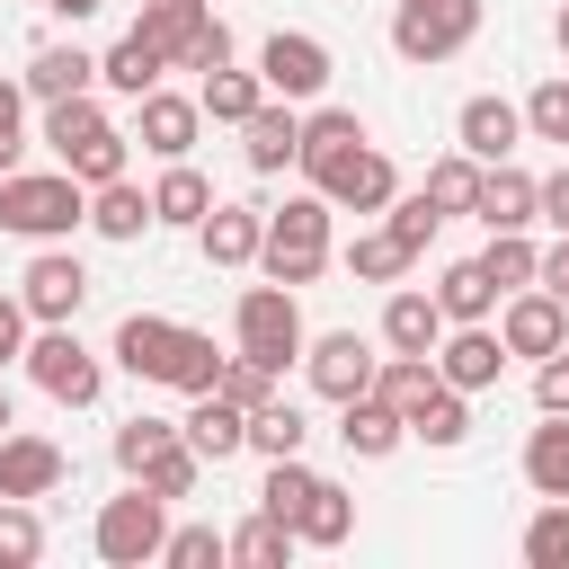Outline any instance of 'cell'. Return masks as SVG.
Wrapping results in <instances>:
<instances>
[{"mask_svg":"<svg viewBox=\"0 0 569 569\" xmlns=\"http://www.w3.org/2000/svg\"><path fill=\"white\" fill-rule=\"evenodd\" d=\"M89 222V187L71 169H9L0 178V231L18 240H62Z\"/></svg>","mask_w":569,"mask_h":569,"instance_id":"cell-1","label":"cell"},{"mask_svg":"<svg viewBox=\"0 0 569 569\" xmlns=\"http://www.w3.org/2000/svg\"><path fill=\"white\" fill-rule=\"evenodd\" d=\"M329 213H338V204H329L320 187L293 196L284 213H267V249H258V267H267L276 284H311V276L329 267V249H338V240H329Z\"/></svg>","mask_w":569,"mask_h":569,"instance_id":"cell-2","label":"cell"},{"mask_svg":"<svg viewBox=\"0 0 569 569\" xmlns=\"http://www.w3.org/2000/svg\"><path fill=\"white\" fill-rule=\"evenodd\" d=\"M27 373H36V391L44 400H62V409H89L98 391H107V356L98 347H80V329L71 320H44L36 338H27V356H18Z\"/></svg>","mask_w":569,"mask_h":569,"instance_id":"cell-3","label":"cell"},{"mask_svg":"<svg viewBox=\"0 0 569 569\" xmlns=\"http://www.w3.org/2000/svg\"><path fill=\"white\" fill-rule=\"evenodd\" d=\"M160 542H169V498L142 480H124V498H107L89 525V551L107 569H142V560H160Z\"/></svg>","mask_w":569,"mask_h":569,"instance_id":"cell-4","label":"cell"},{"mask_svg":"<svg viewBox=\"0 0 569 569\" xmlns=\"http://www.w3.org/2000/svg\"><path fill=\"white\" fill-rule=\"evenodd\" d=\"M231 338H240V356H258V365L284 373V365L311 347V338H302V302H293V284H276V276L249 284V293L231 302Z\"/></svg>","mask_w":569,"mask_h":569,"instance_id":"cell-5","label":"cell"},{"mask_svg":"<svg viewBox=\"0 0 569 569\" xmlns=\"http://www.w3.org/2000/svg\"><path fill=\"white\" fill-rule=\"evenodd\" d=\"M480 36V0H400L391 9V53L400 62H453Z\"/></svg>","mask_w":569,"mask_h":569,"instance_id":"cell-6","label":"cell"},{"mask_svg":"<svg viewBox=\"0 0 569 569\" xmlns=\"http://www.w3.org/2000/svg\"><path fill=\"white\" fill-rule=\"evenodd\" d=\"M329 71H338V62H329V44H320V36H302V27H276V36L258 44V80H267V98H293V107H302V98H320V89H329Z\"/></svg>","mask_w":569,"mask_h":569,"instance_id":"cell-7","label":"cell"},{"mask_svg":"<svg viewBox=\"0 0 569 569\" xmlns=\"http://www.w3.org/2000/svg\"><path fill=\"white\" fill-rule=\"evenodd\" d=\"M302 373H311V391H320V400H356V391H373L382 356H373V338L329 329V338H311V347H302Z\"/></svg>","mask_w":569,"mask_h":569,"instance_id":"cell-8","label":"cell"},{"mask_svg":"<svg viewBox=\"0 0 569 569\" xmlns=\"http://www.w3.org/2000/svg\"><path fill=\"white\" fill-rule=\"evenodd\" d=\"M18 302L36 311V329H44V320H80V302H89V267H80L71 249H36L27 276H18Z\"/></svg>","mask_w":569,"mask_h":569,"instance_id":"cell-9","label":"cell"},{"mask_svg":"<svg viewBox=\"0 0 569 569\" xmlns=\"http://www.w3.org/2000/svg\"><path fill=\"white\" fill-rule=\"evenodd\" d=\"M498 338H507V356H560L569 347V302L560 293H542V284H525V293H507V311H498Z\"/></svg>","mask_w":569,"mask_h":569,"instance_id":"cell-10","label":"cell"},{"mask_svg":"<svg viewBox=\"0 0 569 569\" xmlns=\"http://www.w3.org/2000/svg\"><path fill=\"white\" fill-rule=\"evenodd\" d=\"M196 133H204V98H178V89L133 98V142H142L151 160H187Z\"/></svg>","mask_w":569,"mask_h":569,"instance_id":"cell-11","label":"cell"},{"mask_svg":"<svg viewBox=\"0 0 569 569\" xmlns=\"http://www.w3.org/2000/svg\"><path fill=\"white\" fill-rule=\"evenodd\" d=\"M365 142H373V133H365V116H356V107H320V116H302V151H293V169H302L311 187H329Z\"/></svg>","mask_w":569,"mask_h":569,"instance_id":"cell-12","label":"cell"},{"mask_svg":"<svg viewBox=\"0 0 569 569\" xmlns=\"http://www.w3.org/2000/svg\"><path fill=\"white\" fill-rule=\"evenodd\" d=\"M445 302L427 293V284H391V302H382V347L391 356H436L445 347Z\"/></svg>","mask_w":569,"mask_h":569,"instance_id":"cell-13","label":"cell"},{"mask_svg":"<svg viewBox=\"0 0 569 569\" xmlns=\"http://www.w3.org/2000/svg\"><path fill=\"white\" fill-rule=\"evenodd\" d=\"M62 471H71V462H62L53 436H27V427L0 436V498H53Z\"/></svg>","mask_w":569,"mask_h":569,"instance_id":"cell-14","label":"cell"},{"mask_svg":"<svg viewBox=\"0 0 569 569\" xmlns=\"http://www.w3.org/2000/svg\"><path fill=\"white\" fill-rule=\"evenodd\" d=\"M489 231H533L542 222V178H525L516 160H489L480 169V204H471Z\"/></svg>","mask_w":569,"mask_h":569,"instance_id":"cell-15","label":"cell"},{"mask_svg":"<svg viewBox=\"0 0 569 569\" xmlns=\"http://www.w3.org/2000/svg\"><path fill=\"white\" fill-rule=\"evenodd\" d=\"M498 365H507V338H498L489 320H462V329H445V347H436V373H445L453 391H489Z\"/></svg>","mask_w":569,"mask_h":569,"instance_id":"cell-16","label":"cell"},{"mask_svg":"<svg viewBox=\"0 0 569 569\" xmlns=\"http://www.w3.org/2000/svg\"><path fill=\"white\" fill-rule=\"evenodd\" d=\"M453 142L471 151V160H507L516 142H525V107L516 98H462V116H453Z\"/></svg>","mask_w":569,"mask_h":569,"instance_id":"cell-17","label":"cell"},{"mask_svg":"<svg viewBox=\"0 0 569 569\" xmlns=\"http://www.w3.org/2000/svg\"><path fill=\"white\" fill-rule=\"evenodd\" d=\"M196 249H204V267H258L267 213H258V204H213V213L196 222Z\"/></svg>","mask_w":569,"mask_h":569,"instance_id":"cell-18","label":"cell"},{"mask_svg":"<svg viewBox=\"0 0 569 569\" xmlns=\"http://www.w3.org/2000/svg\"><path fill=\"white\" fill-rule=\"evenodd\" d=\"M293 151H302V116H293V98H267V107L240 124V160H249L258 178H276V169H293Z\"/></svg>","mask_w":569,"mask_h":569,"instance_id":"cell-19","label":"cell"},{"mask_svg":"<svg viewBox=\"0 0 569 569\" xmlns=\"http://www.w3.org/2000/svg\"><path fill=\"white\" fill-rule=\"evenodd\" d=\"M320 196H329L338 213H391V196H400V169H391V151H373V142H365V151H356V160H347V169H338Z\"/></svg>","mask_w":569,"mask_h":569,"instance_id":"cell-20","label":"cell"},{"mask_svg":"<svg viewBox=\"0 0 569 569\" xmlns=\"http://www.w3.org/2000/svg\"><path fill=\"white\" fill-rule=\"evenodd\" d=\"M178 427H187V445H196L204 462H231V453H249V409H240V400H222V391H196Z\"/></svg>","mask_w":569,"mask_h":569,"instance_id":"cell-21","label":"cell"},{"mask_svg":"<svg viewBox=\"0 0 569 569\" xmlns=\"http://www.w3.org/2000/svg\"><path fill=\"white\" fill-rule=\"evenodd\" d=\"M400 436H409V418H400L382 391H356V400H338V445H347V453L382 462V453H400Z\"/></svg>","mask_w":569,"mask_h":569,"instance_id":"cell-22","label":"cell"},{"mask_svg":"<svg viewBox=\"0 0 569 569\" xmlns=\"http://www.w3.org/2000/svg\"><path fill=\"white\" fill-rule=\"evenodd\" d=\"M18 80H27V98H36V107H53V98L98 89V53H80V44H36Z\"/></svg>","mask_w":569,"mask_h":569,"instance_id":"cell-23","label":"cell"},{"mask_svg":"<svg viewBox=\"0 0 569 569\" xmlns=\"http://www.w3.org/2000/svg\"><path fill=\"white\" fill-rule=\"evenodd\" d=\"M160 71H169V53H160L142 27H133V36H116V44L98 53V80H107L116 98H151V89H160Z\"/></svg>","mask_w":569,"mask_h":569,"instance_id":"cell-24","label":"cell"},{"mask_svg":"<svg viewBox=\"0 0 569 569\" xmlns=\"http://www.w3.org/2000/svg\"><path fill=\"white\" fill-rule=\"evenodd\" d=\"M169 338H178V320H160V311H124L107 356H116L133 382H160V365H169Z\"/></svg>","mask_w":569,"mask_h":569,"instance_id":"cell-25","label":"cell"},{"mask_svg":"<svg viewBox=\"0 0 569 569\" xmlns=\"http://www.w3.org/2000/svg\"><path fill=\"white\" fill-rule=\"evenodd\" d=\"M151 213H160L169 231H196V222L213 213V187H204V169H196V160H160V187H151Z\"/></svg>","mask_w":569,"mask_h":569,"instance_id":"cell-26","label":"cell"},{"mask_svg":"<svg viewBox=\"0 0 569 569\" xmlns=\"http://www.w3.org/2000/svg\"><path fill=\"white\" fill-rule=\"evenodd\" d=\"M160 213H151V196L133 187V178H107V187H89V231L98 240H142Z\"/></svg>","mask_w":569,"mask_h":569,"instance_id":"cell-27","label":"cell"},{"mask_svg":"<svg viewBox=\"0 0 569 569\" xmlns=\"http://www.w3.org/2000/svg\"><path fill=\"white\" fill-rule=\"evenodd\" d=\"M409 267H418V249H400V231H391V222H373V231H356V240H347V276H356V284H400Z\"/></svg>","mask_w":569,"mask_h":569,"instance_id":"cell-28","label":"cell"},{"mask_svg":"<svg viewBox=\"0 0 569 569\" xmlns=\"http://www.w3.org/2000/svg\"><path fill=\"white\" fill-rule=\"evenodd\" d=\"M525 489L533 498H569V418H542L525 436Z\"/></svg>","mask_w":569,"mask_h":569,"instance_id":"cell-29","label":"cell"},{"mask_svg":"<svg viewBox=\"0 0 569 569\" xmlns=\"http://www.w3.org/2000/svg\"><path fill=\"white\" fill-rule=\"evenodd\" d=\"M436 302H445V320L462 329V320H489V311H498V284H489L480 258H453V267L436 276Z\"/></svg>","mask_w":569,"mask_h":569,"instance_id":"cell-30","label":"cell"},{"mask_svg":"<svg viewBox=\"0 0 569 569\" xmlns=\"http://www.w3.org/2000/svg\"><path fill=\"white\" fill-rule=\"evenodd\" d=\"M222 365H231V356H213V338H204V329H178V338H169V365H160V382L196 400V391H213V382H222Z\"/></svg>","mask_w":569,"mask_h":569,"instance_id":"cell-31","label":"cell"},{"mask_svg":"<svg viewBox=\"0 0 569 569\" xmlns=\"http://www.w3.org/2000/svg\"><path fill=\"white\" fill-rule=\"evenodd\" d=\"M373 391L400 409V418H418L436 391H445V373H436V356H382V373H373Z\"/></svg>","mask_w":569,"mask_h":569,"instance_id":"cell-32","label":"cell"},{"mask_svg":"<svg viewBox=\"0 0 569 569\" xmlns=\"http://www.w3.org/2000/svg\"><path fill=\"white\" fill-rule=\"evenodd\" d=\"M293 533H302L311 551H338V542L356 533V498H347L338 480H320V489L302 498V516H293Z\"/></svg>","mask_w":569,"mask_h":569,"instance_id":"cell-33","label":"cell"},{"mask_svg":"<svg viewBox=\"0 0 569 569\" xmlns=\"http://www.w3.org/2000/svg\"><path fill=\"white\" fill-rule=\"evenodd\" d=\"M204 18H213V0H142V36L169 53V71H178V53L204 36Z\"/></svg>","mask_w":569,"mask_h":569,"instance_id":"cell-34","label":"cell"},{"mask_svg":"<svg viewBox=\"0 0 569 569\" xmlns=\"http://www.w3.org/2000/svg\"><path fill=\"white\" fill-rule=\"evenodd\" d=\"M196 98H204V116H213V124H249V116L267 107V80L222 62V71H204V89H196Z\"/></svg>","mask_w":569,"mask_h":569,"instance_id":"cell-35","label":"cell"},{"mask_svg":"<svg viewBox=\"0 0 569 569\" xmlns=\"http://www.w3.org/2000/svg\"><path fill=\"white\" fill-rule=\"evenodd\" d=\"M293 542H302V533H293L284 516H267V507H258L249 525H231V560H240V569H284Z\"/></svg>","mask_w":569,"mask_h":569,"instance_id":"cell-36","label":"cell"},{"mask_svg":"<svg viewBox=\"0 0 569 569\" xmlns=\"http://www.w3.org/2000/svg\"><path fill=\"white\" fill-rule=\"evenodd\" d=\"M89 133H107V107H98L89 89H80V98H53V107H44V151H53V160H71V151L89 142Z\"/></svg>","mask_w":569,"mask_h":569,"instance_id":"cell-37","label":"cell"},{"mask_svg":"<svg viewBox=\"0 0 569 569\" xmlns=\"http://www.w3.org/2000/svg\"><path fill=\"white\" fill-rule=\"evenodd\" d=\"M480 169H489V160H471V151L453 142V151L427 169V196H436V213H471V204H480Z\"/></svg>","mask_w":569,"mask_h":569,"instance_id":"cell-38","label":"cell"},{"mask_svg":"<svg viewBox=\"0 0 569 569\" xmlns=\"http://www.w3.org/2000/svg\"><path fill=\"white\" fill-rule=\"evenodd\" d=\"M480 267H489V284H498V293H525V284L542 276V249H533L525 231H489V249H480Z\"/></svg>","mask_w":569,"mask_h":569,"instance_id":"cell-39","label":"cell"},{"mask_svg":"<svg viewBox=\"0 0 569 569\" xmlns=\"http://www.w3.org/2000/svg\"><path fill=\"white\" fill-rule=\"evenodd\" d=\"M409 436H418V445H436V453H453V445L471 436V391H453V382H445V391L409 418Z\"/></svg>","mask_w":569,"mask_h":569,"instance_id":"cell-40","label":"cell"},{"mask_svg":"<svg viewBox=\"0 0 569 569\" xmlns=\"http://www.w3.org/2000/svg\"><path fill=\"white\" fill-rule=\"evenodd\" d=\"M178 436H187V427H178V418H151V409H133V418H124V427H116V471H124V480H133V471H142V462H151V453H169V445H178Z\"/></svg>","mask_w":569,"mask_h":569,"instance_id":"cell-41","label":"cell"},{"mask_svg":"<svg viewBox=\"0 0 569 569\" xmlns=\"http://www.w3.org/2000/svg\"><path fill=\"white\" fill-rule=\"evenodd\" d=\"M44 560V516L36 498H0V569H36Z\"/></svg>","mask_w":569,"mask_h":569,"instance_id":"cell-42","label":"cell"},{"mask_svg":"<svg viewBox=\"0 0 569 569\" xmlns=\"http://www.w3.org/2000/svg\"><path fill=\"white\" fill-rule=\"evenodd\" d=\"M302 409L293 400H267V409H249V453H267V462H284V453H302Z\"/></svg>","mask_w":569,"mask_h":569,"instance_id":"cell-43","label":"cell"},{"mask_svg":"<svg viewBox=\"0 0 569 569\" xmlns=\"http://www.w3.org/2000/svg\"><path fill=\"white\" fill-rule=\"evenodd\" d=\"M133 480H142V489H160V498L178 507V498H196V480H204V453H196V445L178 436V445H169V453H151V462L133 471Z\"/></svg>","mask_w":569,"mask_h":569,"instance_id":"cell-44","label":"cell"},{"mask_svg":"<svg viewBox=\"0 0 569 569\" xmlns=\"http://www.w3.org/2000/svg\"><path fill=\"white\" fill-rule=\"evenodd\" d=\"M311 489H320V471H311V462H302V453H284V462H267V480H258V507H267V516H284V525H293V516H302V498H311Z\"/></svg>","mask_w":569,"mask_h":569,"instance_id":"cell-45","label":"cell"},{"mask_svg":"<svg viewBox=\"0 0 569 569\" xmlns=\"http://www.w3.org/2000/svg\"><path fill=\"white\" fill-rule=\"evenodd\" d=\"M525 560H533V569H569V498H542V507H533Z\"/></svg>","mask_w":569,"mask_h":569,"instance_id":"cell-46","label":"cell"},{"mask_svg":"<svg viewBox=\"0 0 569 569\" xmlns=\"http://www.w3.org/2000/svg\"><path fill=\"white\" fill-rule=\"evenodd\" d=\"M124 151H133V133H116V124H107V133H89L62 169H71L80 187H107V178H124Z\"/></svg>","mask_w":569,"mask_h":569,"instance_id":"cell-47","label":"cell"},{"mask_svg":"<svg viewBox=\"0 0 569 569\" xmlns=\"http://www.w3.org/2000/svg\"><path fill=\"white\" fill-rule=\"evenodd\" d=\"M525 133H533V142H560V151H569V71H551V80H542V89L525 98Z\"/></svg>","mask_w":569,"mask_h":569,"instance_id":"cell-48","label":"cell"},{"mask_svg":"<svg viewBox=\"0 0 569 569\" xmlns=\"http://www.w3.org/2000/svg\"><path fill=\"white\" fill-rule=\"evenodd\" d=\"M276 382H284L276 365H258V356H231L213 391H222V400H240V409H267V400H276Z\"/></svg>","mask_w":569,"mask_h":569,"instance_id":"cell-49","label":"cell"},{"mask_svg":"<svg viewBox=\"0 0 569 569\" xmlns=\"http://www.w3.org/2000/svg\"><path fill=\"white\" fill-rule=\"evenodd\" d=\"M160 560H169V569H213V560H231V533H213V525H178V533L160 542Z\"/></svg>","mask_w":569,"mask_h":569,"instance_id":"cell-50","label":"cell"},{"mask_svg":"<svg viewBox=\"0 0 569 569\" xmlns=\"http://www.w3.org/2000/svg\"><path fill=\"white\" fill-rule=\"evenodd\" d=\"M391 231H400V249H418V258H427V240L445 231L436 196H427V187H418V196H391Z\"/></svg>","mask_w":569,"mask_h":569,"instance_id":"cell-51","label":"cell"},{"mask_svg":"<svg viewBox=\"0 0 569 569\" xmlns=\"http://www.w3.org/2000/svg\"><path fill=\"white\" fill-rule=\"evenodd\" d=\"M533 409H542V418H569V347L533 365Z\"/></svg>","mask_w":569,"mask_h":569,"instance_id":"cell-52","label":"cell"},{"mask_svg":"<svg viewBox=\"0 0 569 569\" xmlns=\"http://www.w3.org/2000/svg\"><path fill=\"white\" fill-rule=\"evenodd\" d=\"M222 62H231V27H222V18H204V36L178 53V71H222Z\"/></svg>","mask_w":569,"mask_h":569,"instance_id":"cell-53","label":"cell"},{"mask_svg":"<svg viewBox=\"0 0 569 569\" xmlns=\"http://www.w3.org/2000/svg\"><path fill=\"white\" fill-rule=\"evenodd\" d=\"M27 320H36V311H27L18 293H0V365H18V356H27Z\"/></svg>","mask_w":569,"mask_h":569,"instance_id":"cell-54","label":"cell"},{"mask_svg":"<svg viewBox=\"0 0 569 569\" xmlns=\"http://www.w3.org/2000/svg\"><path fill=\"white\" fill-rule=\"evenodd\" d=\"M533 284H542V293H560V302H569V231H560V240H551V249H542V276H533Z\"/></svg>","mask_w":569,"mask_h":569,"instance_id":"cell-55","label":"cell"},{"mask_svg":"<svg viewBox=\"0 0 569 569\" xmlns=\"http://www.w3.org/2000/svg\"><path fill=\"white\" fill-rule=\"evenodd\" d=\"M542 222H551V231H569V169H551V178H542Z\"/></svg>","mask_w":569,"mask_h":569,"instance_id":"cell-56","label":"cell"},{"mask_svg":"<svg viewBox=\"0 0 569 569\" xmlns=\"http://www.w3.org/2000/svg\"><path fill=\"white\" fill-rule=\"evenodd\" d=\"M18 116H27V80H0V133H18Z\"/></svg>","mask_w":569,"mask_h":569,"instance_id":"cell-57","label":"cell"},{"mask_svg":"<svg viewBox=\"0 0 569 569\" xmlns=\"http://www.w3.org/2000/svg\"><path fill=\"white\" fill-rule=\"evenodd\" d=\"M44 9H53V18H62V27H80V18H98V9H107V0H44Z\"/></svg>","mask_w":569,"mask_h":569,"instance_id":"cell-58","label":"cell"},{"mask_svg":"<svg viewBox=\"0 0 569 569\" xmlns=\"http://www.w3.org/2000/svg\"><path fill=\"white\" fill-rule=\"evenodd\" d=\"M18 151H27V133H0V178L18 169Z\"/></svg>","mask_w":569,"mask_h":569,"instance_id":"cell-59","label":"cell"},{"mask_svg":"<svg viewBox=\"0 0 569 569\" xmlns=\"http://www.w3.org/2000/svg\"><path fill=\"white\" fill-rule=\"evenodd\" d=\"M551 36H560V53H569V0H560V18H551Z\"/></svg>","mask_w":569,"mask_h":569,"instance_id":"cell-60","label":"cell"},{"mask_svg":"<svg viewBox=\"0 0 569 569\" xmlns=\"http://www.w3.org/2000/svg\"><path fill=\"white\" fill-rule=\"evenodd\" d=\"M9 427H18V409H9V391H0V436H9Z\"/></svg>","mask_w":569,"mask_h":569,"instance_id":"cell-61","label":"cell"}]
</instances>
